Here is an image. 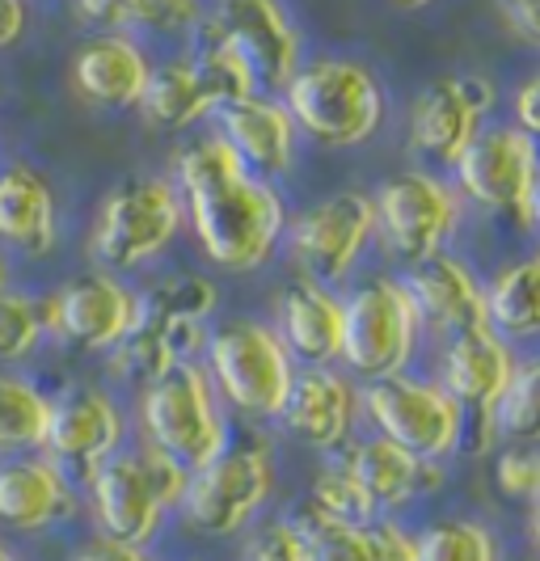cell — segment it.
I'll list each match as a JSON object with an SVG mask.
<instances>
[{
    "mask_svg": "<svg viewBox=\"0 0 540 561\" xmlns=\"http://www.w3.org/2000/svg\"><path fill=\"white\" fill-rule=\"evenodd\" d=\"M177 198L203 253L225 271H257L284 241L279 191L241 165L220 136L195 140L177 157Z\"/></svg>",
    "mask_w": 540,
    "mask_h": 561,
    "instance_id": "6da1fadb",
    "label": "cell"
},
{
    "mask_svg": "<svg viewBox=\"0 0 540 561\" xmlns=\"http://www.w3.org/2000/svg\"><path fill=\"white\" fill-rule=\"evenodd\" d=\"M279 93L296 131L321 148H359L384 123V84L351 56L305 59Z\"/></svg>",
    "mask_w": 540,
    "mask_h": 561,
    "instance_id": "7a4b0ae2",
    "label": "cell"
},
{
    "mask_svg": "<svg viewBox=\"0 0 540 561\" xmlns=\"http://www.w3.org/2000/svg\"><path fill=\"white\" fill-rule=\"evenodd\" d=\"M220 305L216 283L203 275H182L148 296H136V317L123 342L114 346V376L123 380H157L161 371L177 364H191L195 351L207 342V317Z\"/></svg>",
    "mask_w": 540,
    "mask_h": 561,
    "instance_id": "3957f363",
    "label": "cell"
},
{
    "mask_svg": "<svg viewBox=\"0 0 540 561\" xmlns=\"http://www.w3.org/2000/svg\"><path fill=\"white\" fill-rule=\"evenodd\" d=\"M250 93H257V84L245 72V64L232 56L225 43L195 30V47H186L170 64L152 68L140 111L161 131H186V127L203 123L207 114H216L228 102H241Z\"/></svg>",
    "mask_w": 540,
    "mask_h": 561,
    "instance_id": "277c9868",
    "label": "cell"
},
{
    "mask_svg": "<svg viewBox=\"0 0 540 561\" xmlns=\"http://www.w3.org/2000/svg\"><path fill=\"white\" fill-rule=\"evenodd\" d=\"M191 469L157 448H143L140 456H111L93 478V515L97 528L123 545H148L161 515L170 506H182Z\"/></svg>",
    "mask_w": 540,
    "mask_h": 561,
    "instance_id": "5b68a950",
    "label": "cell"
},
{
    "mask_svg": "<svg viewBox=\"0 0 540 561\" xmlns=\"http://www.w3.org/2000/svg\"><path fill=\"white\" fill-rule=\"evenodd\" d=\"M275 490V456L257 435H232L199 469H191L182 511L203 536L241 533Z\"/></svg>",
    "mask_w": 540,
    "mask_h": 561,
    "instance_id": "8992f818",
    "label": "cell"
},
{
    "mask_svg": "<svg viewBox=\"0 0 540 561\" xmlns=\"http://www.w3.org/2000/svg\"><path fill=\"white\" fill-rule=\"evenodd\" d=\"M182 198L165 178H123L111 195L102 198L89 253L102 271H136L143 262L161 257L182 228Z\"/></svg>",
    "mask_w": 540,
    "mask_h": 561,
    "instance_id": "52a82bcc",
    "label": "cell"
},
{
    "mask_svg": "<svg viewBox=\"0 0 540 561\" xmlns=\"http://www.w3.org/2000/svg\"><path fill=\"white\" fill-rule=\"evenodd\" d=\"M203 355H207L203 371L228 405H237L250 419H279L296 364L271 325L225 321V325L207 330Z\"/></svg>",
    "mask_w": 540,
    "mask_h": 561,
    "instance_id": "ba28073f",
    "label": "cell"
},
{
    "mask_svg": "<svg viewBox=\"0 0 540 561\" xmlns=\"http://www.w3.org/2000/svg\"><path fill=\"white\" fill-rule=\"evenodd\" d=\"M140 419L148 448L165 451L186 469H199L228 439V422L220 414L216 389L195 359L170 367L143 385Z\"/></svg>",
    "mask_w": 540,
    "mask_h": 561,
    "instance_id": "9c48e42d",
    "label": "cell"
},
{
    "mask_svg": "<svg viewBox=\"0 0 540 561\" xmlns=\"http://www.w3.org/2000/svg\"><path fill=\"white\" fill-rule=\"evenodd\" d=\"M423 321L410 305L401 279H371L342 300V351L346 376L384 380L405 371L418 351Z\"/></svg>",
    "mask_w": 540,
    "mask_h": 561,
    "instance_id": "30bf717a",
    "label": "cell"
},
{
    "mask_svg": "<svg viewBox=\"0 0 540 561\" xmlns=\"http://www.w3.org/2000/svg\"><path fill=\"white\" fill-rule=\"evenodd\" d=\"M460 195L519 228L537 225V136L515 123H490L452 165Z\"/></svg>",
    "mask_w": 540,
    "mask_h": 561,
    "instance_id": "8fae6325",
    "label": "cell"
},
{
    "mask_svg": "<svg viewBox=\"0 0 540 561\" xmlns=\"http://www.w3.org/2000/svg\"><path fill=\"white\" fill-rule=\"evenodd\" d=\"M359 397H364V414L376 422V435L393 439L423 460H448L464 439V410L444 385L398 371L371 380L368 389H359Z\"/></svg>",
    "mask_w": 540,
    "mask_h": 561,
    "instance_id": "7c38bea8",
    "label": "cell"
},
{
    "mask_svg": "<svg viewBox=\"0 0 540 561\" xmlns=\"http://www.w3.org/2000/svg\"><path fill=\"white\" fill-rule=\"evenodd\" d=\"M199 30L245 64L257 93L284 89L305 64V34L284 0H216L211 18H203Z\"/></svg>",
    "mask_w": 540,
    "mask_h": 561,
    "instance_id": "4fadbf2b",
    "label": "cell"
},
{
    "mask_svg": "<svg viewBox=\"0 0 540 561\" xmlns=\"http://www.w3.org/2000/svg\"><path fill=\"white\" fill-rule=\"evenodd\" d=\"M371 216H376V237L384 241V250L410 266V262L448 250V241L460 228V195L444 178L410 169V173H393L376 191Z\"/></svg>",
    "mask_w": 540,
    "mask_h": 561,
    "instance_id": "5bb4252c",
    "label": "cell"
},
{
    "mask_svg": "<svg viewBox=\"0 0 540 561\" xmlns=\"http://www.w3.org/2000/svg\"><path fill=\"white\" fill-rule=\"evenodd\" d=\"M376 237V216L371 198L359 191H338L305 207L284 225V241L291 262L305 271V279L317 283H342Z\"/></svg>",
    "mask_w": 540,
    "mask_h": 561,
    "instance_id": "9a60e30c",
    "label": "cell"
},
{
    "mask_svg": "<svg viewBox=\"0 0 540 561\" xmlns=\"http://www.w3.org/2000/svg\"><path fill=\"white\" fill-rule=\"evenodd\" d=\"M127 419L106 389H64L51 397L43 451L64 478H93L111 456H118Z\"/></svg>",
    "mask_w": 540,
    "mask_h": 561,
    "instance_id": "2e32d148",
    "label": "cell"
},
{
    "mask_svg": "<svg viewBox=\"0 0 540 561\" xmlns=\"http://www.w3.org/2000/svg\"><path fill=\"white\" fill-rule=\"evenodd\" d=\"M494 102H498V89L478 72L427 84L410 111V144L439 169H452L469 140L485 127L482 118L494 111Z\"/></svg>",
    "mask_w": 540,
    "mask_h": 561,
    "instance_id": "e0dca14e",
    "label": "cell"
},
{
    "mask_svg": "<svg viewBox=\"0 0 540 561\" xmlns=\"http://www.w3.org/2000/svg\"><path fill=\"white\" fill-rule=\"evenodd\" d=\"M359 414H364L359 385L338 367H296L284 410H279L287 431L317 451L346 448Z\"/></svg>",
    "mask_w": 540,
    "mask_h": 561,
    "instance_id": "ac0fdd59",
    "label": "cell"
},
{
    "mask_svg": "<svg viewBox=\"0 0 540 561\" xmlns=\"http://www.w3.org/2000/svg\"><path fill=\"white\" fill-rule=\"evenodd\" d=\"M43 305H47V330H56L68 346L89 351V355L114 351L136 317V296L114 279L111 271H93V275L72 279L59 296L43 300Z\"/></svg>",
    "mask_w": 540,
    "mask_h": 561,
    "instance_id": "d6986e66",
    "label": "cell"
},
{
    "mask_svg": "<svg viewBox=\"0 0 540 561\" xmlns=\"http://www.w3.org/2000/svg\"><path fill=\"white\" fill-rule=\"evenodd\" d=\"M275 337L296 367H330L342 351V296L330 283L291 279L275 296Z\"/></svg>",
    "mask_w": 540,
    "mask_h": 561,
    "instance_id": "ffe728a7",
    "label": "cell"
},
{
    "mask_svg": "<svg viewBox=\"0 0 540 561\" xmlns=\"http://www.w3.org/2000/svg\"><path fill=\"white\" fill-rule=\"evenodd\" d=\"M405 296L418 312V321L430 325L435 334H464V330H482L485 305H482V279L452 257L448 250L430 253L423 262H410L405 271Z\"/></svg>",
    "mask_w": 540,
    "mask_h": 561,
    "instance_id": "44dd1931",
    "label": "cell"
},
{
    "mask_svg": "<svg viewBox=\"0 0 540 561\" xmlns=\"http://www.w3.org/2000/svg\"><path fill=\"white\" fill-rule=\"evenodd\" d=\"M152 77V59L131 34L97 30L72 59V84L97 111H136Z\"/></svg>",
    "mask_w": 540,
    "mask_h": 561,
    "instance_id": "7402d4cb",
    "label": "cell"
},
{
    "mask_svg": "<svg viewBox=\"0 0 540 561\" xmlns=\"http://www.w3.org/2000/svg\"><path fill=\"white\" fill-rule=\"evenodd\" d=\"M216 114H220V131L216 136L237 152V161L254 178L271 182V178L291 169L300 131H296L291 114H287V106L275 93H250L241 102L220 106Z\"/></svg>",
    "mask_w": 540,
    "mask_h": 561,
    "instance_id": "603a6c76",
    "label": "cell"
},
{
    "mask_svg": "<svg viewBox=\"0 0 540 561\" xmlns=\"http://www.w3.org/2000/svg\"><path fill=\"white\" fill-rule=\"evenodd\" d=\"M338 465L359 481V490L368 494L376 511H398V506L414 503L418 494H430V490L444 485L439 460H423V456L405 451L384 435L351 444V451Z\"/></svg>",
    "mask_w": 540,
    "mask_h": 561,
    "instance_id": "cb8c5ba5",
    "label": "cell"
},
{
    "mask_svg": "<svg viewBox=\"0 0 540 561\" xmlns=\"http://www.w3.org/2000/svg\"><path fill=\"white\" fill-rule=\"evenodd\" d=\"M515 351L507 337H498L490 325L482 330H464L448 342L444 355V389L452 393L460 410H478L490 414V405L498 401V393L507 389V380L515 376Z\"/></svg>",
    "mask_w": 540,
    "mask_h": 561,
    "instance_id": "d4e9b609",
    "label": "cell"
},
{
    "mask_svg": "<svg viewBox=\"0 0 540 561\" xmlns=\"http://www.w3.org/2000/svg\"><path fill=\"white\" fill-rule=\"evenodd\" d=\"M77 511L72 485L47 456H18L0 465V524L43 533Z\"/></svg>",
    "mask_w": 540,
    "mask_h": 561,
    "instance_id": "484cf974",
    "label": "cell"
},
{
    "mask_svg": "<svg viewBox=\"0 0 540 561\" xmlns=\"http://www.w3.org/2000/svg\"><path fill=\"white\" fill-rule=\"evenodd\" d=\"M59 241V216L51 182L30 165L0 173V245L30 257H47Z\"/></svg>",
    "mask_w": 540,
    "mask_h": 561,
    "instance_id": "4316f807",
    "label": "cell"
},
{
    "mask_svg": "<svg viewBox=\"0 0 540 561\" xmlns=\"http://www.w3.org/2000/svg\"><path fill=\"white\" fill-rule=\"evenodd\" d=\"M77 13L97 30H118V34L148 30L165 38L195 34L207 18L203 0H77Z\"/></svg>",
    "mask_w": 540,
    "mask_h": 561,
    "instance_id": "83f0119b",
    "label": "cell"
},
{
    "mask_svg": "<svg viewBox=\"0 0 540 561\" xmlns=\"http://www.w3.org/2000/svg\"><path fill=\"white\" fill-rule=\"evenodd\" d=\"M485 325L498 337H532L540 330V262L528 253L482 283Z\"/></svg>",
    "mask_w": 540,
    "mask_h": 561,
    "instance_id": "f1b7e54d",
    "label": "cell"
},
{
    "mask_svg": "<svg viewBox=\"0 0 540 561\" xmlns=\"http://www.w3.org/2000/svg\"><path fill=\"white\" fill-rule=\"evenodd\" d=\"M287 524L296 528V540H300V561H376L364 524L334 519L313 503L296 506Z\"/></svg>",
    "mask_w": 540,
    "mask_h": 561,
    "instance_id": "f546056e",
    "label": "cell"
},
{
    "mask_svg": "<svg viewBox=\"0 0 540 561\" xmlns=\"http://www.w3.org/2000/svg\"><path fill=\"white\" fill-rule=\"evenodd\" d=\"M485 444H528L540 431V367L537 359H519L515 376L507 380V389L498 393V401L490 405V414L482 419Z\"/></svg>",
    "mask_w": 540,
    "mask_h": 561,
    "instance_id": "4dcf8cb0",
    "label": "cell"
},
{
    "mask_svg": "<svg viewBox=\"0 0 540 561\" xmlns=\"http://www.w3.org/2000/svg\"><path fill=\"white\" fill-rule=\"evenodd\" d=\"M47 414H51V397L38 393L30 380L0 376V456L43 448Z\"/></svg>",
    "mask_w": 540,
    "mask_h": 561,
    "instance_id": "1f68e13d",
    "label": "cell"
},
{
    "mask_svg": "<svg viewBox=\"0 0 540 561\" xmlns=\"http://www.w3.org/2000/svg\"><path fill=\"white\" fill-rule=\"evenodd\" d=\"M414 561H498V540L473 519H444L414 536Z\"/></svg>",
    "mask_w": 540,
    "mask_h": 561,
    "instance_id": "d6a6232c",
    "label": "cell"
},
{
    "mask_svg": "<svg viewBox=\"0 0 540 561\" xmlns=\"http://www.w3.org/2000/svg\"><path fill=\"white\" fill-rule=\"evenodd\" d=\"M47 334V305L0 287V359H22Z\"/></svg>",
    "mask_w": 540,
    "mask_h": 561,
    "instance_id": "836d02e7",
    "label": "cell"
},
{
    "mask_svg": "<svg viewBox=\"0 0 540 561\" xmlns=\"http://www.w3.org/2000/svg\"><path fill=\"white\" fill-rule=\"evenodd\" d=\"M313 506H321L325 515H334V519H346V524H371L380 511L371 506V499L359 490V481L351 478L342 465H330L321 478H317V490L313 499H309Z\"/></svg>",
    "mask_w": 540,
    "mask_h": 561,
    "instance_id": "e575fe53",
    "label": "cell"
},
{
    "mask_svg": "<svg viewBox=\"0 0 540 561\" xmlns=\"http://www.w3.org/2000/svg\"><path fill=\"white\" fill-rule=\"evenodd\" d=\"M494 485L503 499H519V503H537L540 490V460L532 444H512L498 451L494 460Z\"/></svg>",
    "mask_w": 540,
    "mask_h": 561,
    "instance_id": "d590c367",
    "label": "cell"
},
{
    "mask_svg": "<svg viewBox=\"0 0 540 561\" xmlns=\"http://www.w3.org/2000/svg\"><path fill=\"white\" fill-rule=\"evenodd\" d=\"M241 561H300V540H296V528H291L287 519L262 524V528L250 533V540H245Z\"/></svg>",
    "mask_w": 540,
    "mask_h": 561,
    "instance_id": "8d00e7d4",
    "label": "cell"
},
{
    "mask_svg": "<svg viewBox=\"0 0 540 561\" xmlns=\"http://www.w3.org/2000/svg\"><path fill=\"white\" fill-rule=\"evenodd\" d=\"M494 13H498L503 30L519 38L524 47L540 43V0H494Z\"/></svg>",
    "mask_w": 540,
    "mask_h": 561,
    "instance_id": "74e56055",
    "label": "cell"
},
{
    "mask_svg": "<svg viewBox=\"0 0 540 561\" xmlns=\"http://www.w3.org/2000/svg\"><path fill=\"white\" fill-rule=\"evenodd\" d=\"M368 528V545H371V558L376 561H414V536L405 533L401 524L393 519H371L364 524Z\"/></svg>",
    "mask_w": 540,
    "mask_h": 561,
    "instance_id": "f35d334b",
    "label": "cell"
},
{
    "mask_svg": "<svg viewBox=\"0 0 540 561\" xmlns=\"http://www.w3.org/2000/svg\"><path fill=\"white\" fill-rule=\"evenodd\" d=\"M72 561H157L143 553V545H123V540H111V536H97L77 549Z\"/></svg>",
    "mask_w": 540,
    "mask_h": 561,
    "instance_id": "ab89813d",
    "label": "cell"
},
{
    "mask_svg": "<svg viewBox=\"0 0 540 561\" xmlns=\"http://www.w3.org/2000/svg\"><path fill=\"white\" fill-rule=\"evenodd\" d=\"M515 127L528 131V136H537V127H540V81L537 77H528V81L519 84V93H515Z\"/></svg>",
    "mask_w": 540,
    "mask_h": 561,
    "instance_id": "60d3db41",
    "label": "cell"
},
{
    "mask_svg": "<svg viewBox=\"0 0 540 561\" xmlns=\"http://www.w3.org/2000/svg\"><path fill=\"white\" fill-rule=\"evenodd\" d=\"M26 34V0H0V51Z\"/></svg>",
    "mask_w": 540,
    "mask_h": 561,
    "instance_id": "b9f144b4",
    "label": "cell"
},
{
    "mask_svg": "<svg viewBox=\"0 0 540 561\" xmlns=\"http://www.w3.org/2000/svg\"><path fill=\"white\" fill-rule=\"evenodd\" d=\"M393 4H398V9H427L430 0H393Z\"/></svg>",
    "mask_w": 540,
    "mask_h": 561,
    "instance_id": "7bdbcfd3",
    "label": "cell"
},
{
    "mask_svg": "<svg viewBox=\"0 0 540 561\" xmlns=\"http://www.w3.org/2000/svg\"><path fill=\"white\" fill-rule=\"evenodd\" d=\"M0 561H18V553H13V549H9L4 540H0Z\"/></svg>",
    "mask_w": 540,
    "mask_h": 561,
    "instance_id": "ee69618b",
    "label": "cell"
},
{
    "mask_svg": "<svg viewBox=\"0 0 540 561\" xmlns=\"http://www.w3.org/2000/svg\"><path fill=\"white\" fill-rule=\"evenodd\" d=\"M4 279H9V271H4V262H0V287H4Z\"/></svg>",
    "mask_w": 540,
    "mask_h": 561,
    "instance_id": "f6af8a7d",
    "label": "cell"
}]
</instances>
